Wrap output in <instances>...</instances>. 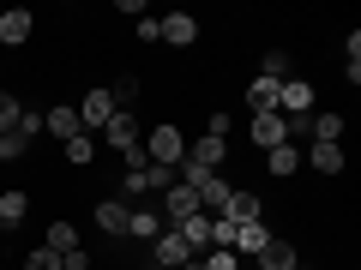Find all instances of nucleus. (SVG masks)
I'll return each instance as SVG.
<instances>
[{
    "instance_id": "9b49d317",
    "label": "nucleus",
    "mask_w": 361,
    "mask_h": 270,
    "mask_svg": "<svg viewBox=\"0 0 361 270\" xmlns=\"http://www.w3.org/2000/svg\"><path fill=\"white\" fill-rule=\"evenodd\" d=\"M175 234L187 240V252H211V217H205V210L187 217V222H175Z\"/></svg>"
},
{
    "instance_id": "f257e3e1",
    "label": "nucleus",
    "mask_w": 361,
    "mask_h": 270,
    "mask_svg": "<svg viewBox=\"0 0 361 270\" xmlns=\"http://www.w3.org/2000/svg\"><path fill=\"white\" fill-rule=\"evenodd\" d=\"M139 144H145V162H157V168H180L187 162V139H180V127H169V120L151 127Z\"/></svg>"
},
{
    "instance_id": "6ab92c4d",
    "label": "nucleus",
    "mask_w": 361,
    "mask_h": 270,
    "mask_svg": "<svg viewBox=\"0 0 361 270\" xmlns=\"http://www.w3.org/2000/svg\"><path fill=\"white\" fill-rule=\"evenodd\" d=\"M265 168H271V174H295V168H301L295 139H289V144H277V150H265Z\"/></svg>"
},
{
    "instance_id": "9d476101",
    "label": "nucleus",
    "mask_w": 361,
    "mask_h": 270,
    "mask_svg": "<svg viewBox=\"0 0 361 270\" xmlns=\"http://www.w3.org/2000/svg\"><path fill=\"white\" fill-rule=\"evenodd\" d=\"M42 132H54V139H78V132H85V127H78V108H66V103H54L49 108V115H42Z\"/></svg>"
},
{
    "instance_id": "423d86ee",
    "label": "nucleus",
    "mask_w": 361,
    "mask_h": 270,
    "mask_svg": "<svg viewBox=\"0 0 361 270\" xmlns=\"http://www.w3.org/2000/svg\"><path fill=\"white\" fill-rule=\"evenodd\" d=\"M223 156H229V139H211V132H199V139L187 144V162H199L205 174H217V168H223Z\"/></svg>"
},
{
    "instance_id": "393cba45",
    "label": "nucleus",
    "mask_w": 361,
    "mask_h": 270,
    "mask_svg": "<svg viewBox=\"0 0 361 270\" xmlns=\"http://www.w3.org/2000/svg\"><path fill=\"white\" fill-rule=\"evenodd\" d=\"M193 258H199L205 270H241V258H235L229 246H211V252H193Z\"/></svg>"
},
{
    "instance_id": "c85d7f7f",
    "label": "nucleus",
    "mask_w": 361,
    "mask_h": 270,
    "mask_svg": "<svg viewBox=\"0 0 361 270\" xmlns=\"http://www.w3.org/2000/svg\"><path fill=\"white\" fill-rule=\"evenodd\" d=\"M25 270H61V252H49V246H37V252L25 258Z\"/></svg>"
},
{
    "instance_id": "dca6fc26",
    "label": "nucleus",
    "mask_w": 361,
    "mask_h": 270,
    "mask_svg": "<svg viewBox=\"0 0 361 270\" xmlns=\"http://www.w3.org/2000/svg\"><path fill=\"white\" fill-rule=\"evenodd\" d=\"M259 210H265V205H259L253 193H229V205H223V217H229L235 229H241V222H259Z\"/></svg>"
},
{
    "instance_id": "2f4dec72",
    "label": "nucleus",
    "mask_w": 361,
    "mask_h": 270,
    "mask_svg": "<svg viewBox=\"0 0 361 270\" xmlns=\"http://www.w3.org/2000/svg\"><path fill=\"white\" fill-rule=\"evenodd\" d=\"M163 37V18H139V42H157Z\"/></svg>"
},
{
    "instance_id": "7c9ffc66",
    "label": "nucleus",
    "mask_w": 361,
    "mask_h": 270,
    "mask_svg": "<svg viewBox=\"0 0 361 270\" xmlns=\"http://www.w3.org/2000/svg\"><path fill=\"white\" fill-rule=\"evenodd\" d=\"M13 132H18V139L30 144V139H37V132H42V115H30V108H25V115H18V127H13Z\"/></svg>"
},
{
    "instance_id": "4468645a",
    "label": "nucleus",
    "mask_w": 361,
    "mask_h": 270,
    "mask_svg": "<svg viewBox=\"0 0 361 270\" xmlns=\"http://www.w3.org/2000/svg\"><path fill=\"white\" fill-rule=\"evenodd\" d=\"M0 42H6V49L30 42V13H25V6H13V13H0Z\"/></svg>"
},
{
    "instance_id": "f03ea898",
    "label": "nucleus",
    "mask_w": 361,
    "mask_h": 270,
    "mask_svg": "<svg viewBox=\"0 0 361 270\" xmlns=\"http://www.w3.org/2000/svg\"><path fill=\"white\" fill-rule=\"evenodd\" d=\"M115 115H121V108H115V90H109V84L85 90V103H78V127H85L90 139H103V127H109Z\"/></svg>"
},
{
    "instance_id": "7ed1b4c3",
    "label": "nucleus",
    "mask_w": 361,
    "mask_h": 270,
    "mask_svg": "<svg viewBox=\"0 0 361 270\" xmlns=\"http://www.w3.org/2000/svg\"><path fill=\"white\" fill-rule=\"evenodd\" d=\"M271 240H277V234H271V229H265V217H259V222H241V229H235V240H229V252L241 258V264H253V258L265 252Z\"/></svg>"
},
{
    "instance_id": "f8f14e48",
    "label": "nucleus",
    "mask_w": 361,
    "mask_h": 270,
    "mask_svg": "<svg viewBox=\"0 0 361 270\" xmlns=\"http://www.w3.org/2000/svg\"><path fill=\"white\" fill-rule=\"evenodd\" d=\"M127 217H133L127 198H103V205H97V229L103 234H127Z\"/></svg>"
},
{
    "instance_id": "f3484780",
    "label": "nucleus",
    "mask_w": 361,
    "mask_h": 270,
    "mask_svg": "<svg viewBox=\"0 0 361 270\" xmlns=\"http://www.w3.org/2000/svg\"><path fill=\"white\" fill-rule=\"evenodd\" d=\"M42 246H49V252H78V229H73V222H66V217H54L49 222V240H42Z\"/></svg>"
},
{
    "instance_id": "20e7f679",
    "label": "nucleus",
    "mask_w": 361,
    "mask_h": 270,
    "mask_svg": "<svg viewBox=\"0 0 361 270\" xmlns=\"http://www.w3.org/2000/svg\"><path fill=\"white\" fill-rule=\"evenodd\" d=\"M157 217H163L169 229L187 222V217H199V193H193V186H180V180H175V186H163V210H157Z\"/></svg>"
},
{
    "instance_id": "2eb2a0df",
    "label": "nucleus",
    "mask_w": 361,
    "mask_h": 270,
    "mask_svg": "<svg viewBox=\"0 0 361 270\" xmlns=\"http://www.w3.org/2000/svg\"><path fill=\"white\" fill-rule=\"evenodd\" d=\"M253 264H259V270H295V264H301V252H295V246H289V240H271L265 252L253 258Z\"/></svg>"
},
{
    "instance_id": "39448f33",
    "label": "nucleus",
    "mask_w": 361,
    "mask_h": 270,
    "mask_svg": "<svg viewBox=\"0 0 361 270\" xmlns=\"http://www.w3.org/2000/svg\"><path fill=\"white\" fill-rule=\"evenodd\" d=\"M157 42H169V49H193L199 42V18L193 13H163V37Z\"/></svg>"
},
{
    "instance_id": "1a4fd4ad",
    "label": "nucleus",
    "mask_w": 361,
    "mask_h": 270,
    "mask_svg": "<svg viewBox=\"0 0 361 270\" xmlns=\"http://www.w3.org/2000/svg\"><path fill=\"white\" fill-rule=\"evenodd\" d=\"M151 246H157V270H180L187 258H193V252H187V240H180L175 229H163V234H157Z\"/></svg>"
},
{
    "instance_id": "aec40b11",
    "label": "nucleus",
    "mask_w": 361,
    "mask_h": 270,
    "mask_svg": "<svg viewBox=\"0 0 361 270\" xmlns=\"http://www.w3.org/2000/svg\"><path fill=\"white\" fill-rule=\"evenodd\" d=\"M127 234H133V240H157V234H163V217H157V210H133Z\"/></svg>"
},
{
    "instance_id": "473e14b6",
    "label": "nucleus",
    "mask_w": 361,
    "mask_h": 270,
    "mask_svg": "<svg viewBox=\"0 0 361 270\" xmlns=\"http://www.w3.org/2000/svg\"><path fill=\"white\" fill-rule=\"evenodd\" d=\"M61 270H90V252H85V246H78V252H66V258H61Z\"/></svg>"
},
{
    "instance_id": "cd10ccee",
    "label": "nucleus",
    "mask_w": 361,
    "mask_h": 270,
    "mask_svg": "<svg viewBox=\"0 0 361 270\" xmlns=\"http://www.w3.org/2000/svg\"><path fill=\"white\" fill-rule=\"evenodd\" d=\"M205 132H211V139H229V132H235V115H217V108H211V115H205Z\"/></svg>"
},
{
    "instance_id": "412c9836",
    "label": "nucleus",
    "mask_w": 361,
    "mask_h": 270,
    "mask_svg": "<svg viewBox=\"0 0 361 270\" xmlns=\"http://www.w3.org/2000/svg\"><path fill=\"white\" fill-rule=\"evenodd\" d=\"M25 210H30V198L18 193V186H13V193H0V222H6V229H18V222H25Z\"/></svg>"
},
{
    "instance_id": "c756f323",
    "label": "nucleus",
    "mask_w": 361,
    "mask_h": 270,
    "mask_svg": "<svg viewBox=\"0 0 361 270\" xmlns=\"http://www.w3.org/2000/svg\"><path fill=\"white\" fill-rule=\"evenodd\" d=\"M235 240V222L229 217H211V246H229Z\"/></svg>"
},
{
    "instance_id": "4be33fe9",
    "label": "nucleus",
    "mask_w": 361,
    "mask_h": 270,
    "mask_svg": "<svg viewBox=\"0 0 361 270\" xmlns=\"http://www.w3.org/2000/svg\"><path fill=\"white\" fill-rule=\"evenodd\" d=\"M66 162H73V168H90V162H97V139H90V132L66 139Z\"/></svg>"
},
{
    "instance_id": "bb28decb",
    "label": "nucleus",
    "mask_w": 361,
    "mask_h": 270,
    "mask_svg": "<svg viewBox=\"0 0 361 270\" xmlns=\"http://www.w3.org/2000/svg\"><path fill=\"white\" fill-rule=\"evenodd\" d=\"M25 150H30V144L18 139V132H0V162H18Z\"/></svg>"
},
{
    "instance_id": "6e6552de",
    "label": "nucleus",
    "mask_w": 361,
    "mask_h": 270,
    "mask_svg": "<svg viewBox=\"0 0 361 270\" xmlns=\"http://www.w3.org/2000/svg\"><path fill=\"white\" fill-rule=\"evenodd\" d=\"M253 144H259V150L289 144V120H283V115H253Z\"/></svg>"
},
{
    "instance_id": "a211bd4d",
    "label": "nucleus",
    "mask_w": 361,
    "mask_h": 270,
    "mask_svg": "<svg viewBox=\"0 0 361 270\" xmlns=\"http://www.w3.org/2000/svg\"><path fill=\"white\" fill-rule=\"evenodd\" d=\"M307 162L319 168V174H343V162H349V156H343V144H313V150H307Z\"/></svg>"
},
{
    "instance_id": "5701e85b",
    "label": "nucleus",
    "mask_w": 361,
    "mask_h": 270,
    "mask_svg": "<svg viewBox=\"0 0 361 270\" xmlns=\"http://www.w3.org/2000/svg\"><path fill=\"white\" fill-rule=\"evenodd\" d=\"M121 193H127V198H145V193H157V186H151V162H145V168H127Z\"/></svg>"
},
{
    "instance_id": "b1692460",
    "label": "nucleus",
    "mask_w": 361,
    "mask_h": 270,
    "mask_svg": "<svg viewBox=\"0 0 361 270\" xmlns=\"http://www.w3.org/2000/svg\"><path fill=\"white\" fill-rule=\"evenodd\" d=\"M259 78H271V84H283V78H289V54H283V49H271L265 60H259Z\"/></svg>"
},
{
    "instance_id": "a878e982",
    "label": "nucleus",
    "mask_w": 361,
    "mask_h": 270,
    "mask_svg": "<svg viewBox=\"0 0 361 270\" xmlns=\"http://www.w3.org/2000/svg\"><path fill=\"white\" fill-rule=\"evenodd\" d=\"M18 115H25V103H18L13 90H0V132H13V127H18Z\"/></svg>"
},
{
    "instance_id": "ddd939ff",
    "label": "nucleus",
    "mask_w": 361,
    "mask_h": 270,
    "mask_svg": "<svg viewBox=\"0 0 361 270\" xmlns=\"http://www.w3.org/2000/svg\"><path fill=\"white\" fill-rule=\"evenodd\" d=\"M193 193H199V210H217V217H223V205H229V193H235V186H229L223 174H211V180H199Z\"/></svg>"
},
{
    "instance_id": "0eeeda50",
    "label": "nucleus",
    "mask_w": 361,
    "mask_h": 270,
    "mask_svg": "<svg viewBox=\"0 0 361 270\" xmlns=\"http://www.w3.org/2000/svg\"><path fill=\"white\" fill-rule=\"evenodd\" d=\"M97 144H109V150L133 156V150H139V120H133V115H115V120L103 127V139H97Z\"/></svg>"
},
{
    "instance_id": "72a5a7b5",
    "label": "nucleus",
    "mask_w": 361,
    "mask_h": 270,
    "mask_svg": "<svg viewBox=\"0 0 361 270\" xmlns=\"http://www.w3.org/2000/svg\"><path fill=\"white\" fill-rule=\"evenodd\" d=\"M241 270H259V264H241Z\"/></svg>"
}]
</instances>
